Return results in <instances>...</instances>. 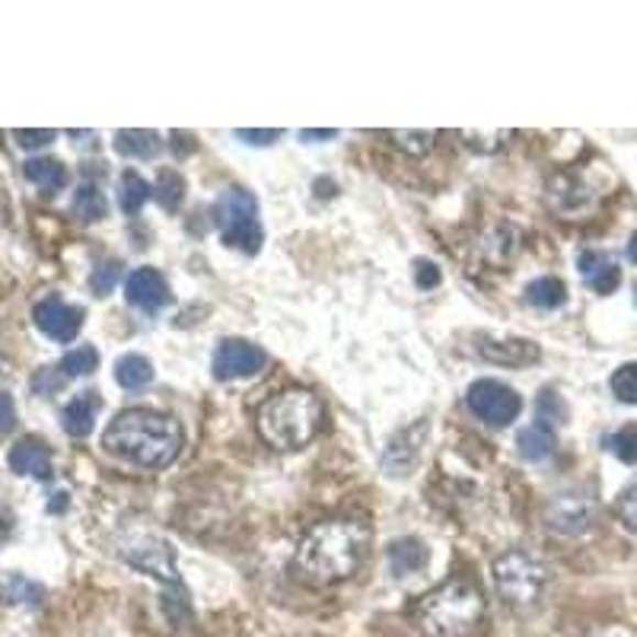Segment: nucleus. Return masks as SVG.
<instances>
[{
  "instance_id": "nucleus-1",
  "label": "nucleus",
  "mask_w": 637,
  "mask_h": 637,
  "mask_svg": "<svg viewBox=\"0 0 637 637\" xmlns=\"http://www.w3.org/2000/svg\"><path fill=\"white\" fill-rule=\"evenodd\" d=\"M370 539H373V532H370L364 519L319 523L297 548L294 568L312 583L348 580L351 574H358V568L364 564Z\"/></svg>"
},
{
  "instance_id": "nucleus-2",
  "label": "nucleus",
  "mask_w": 637,
  "mask_h": 637,
  "mask_svg": "<svg viewBox=\"0 0 637 637\" xmlns=\"http://www.w3.org/2000/svg\"><path fill=\"white\" fill-rule=\"evenodd\" d=\"M102 447L144 469H163L183 450V427L153 408H128L102 433Z\"/></svg>"
},
{
  "instance_id": "nucleus-3",
  "label": "nucleus",
  "mask_w": 637,
  "mask_h": 637,
  "mask_svg": "<svg viewBox=\"0 0 637 637\" xmlns=\"http://www.w3.org/2000/svg\"><path fill=\"white\" fill-rule=\"evenodd\" d=\"M485 618V596L482 590L455 576L443 586L430 590L415 612V625L425 637H472Z\"/></svg>"
},
{
  "instance_id": "nucleus-4",
  "label": "nucleus",
  "mask_w": 637,
  "mask_h": 637,
  "mask_svg": "<svg viewBox=\"0 0 637 637\" xmlns=\"http://www.w3.org/2000/svg\"><path fill=\"white\" fill-rule=\"evenodd\" d=\"M322 421L319 398L306 389H287L274 395L259 411V430L274 450H300L306 447Z\"/></svg>"
},
{
  "instance_id": "nucleus-5",
  "label": "nucleus",
  "mask_w": 637,
  "mask_h": 637,
  "mask_svg": "<svg viewBox=\"0 0 637 637\" xmlns=\"http://www.w3.org/2000/svg\"><path fill=\"white\" fill-rule=\"evenodd\" d=\"M213 227L220 230L223 243L233 249H243L245 255H255L262 249V223H259V205L243 188L223 191L211 208Z\"/></svg>"
},
{
  "instance_id": "nucleus-6",
  "label": "nucleus",
  "mask_w": 637,
  "mask_h": 637,
  "mask_svg": "<svg viewBox=\"0 0 637 637\" xmlns=\"http://www.w3.org/2000/svg\"><path fill=\"white\" fill-rule=\"evenodd\" d=\"M494 583L504 603L510 606H532L548 583V571L542 561H536L526 551H507L494 561Z\"/></svg>"
},
{
  "instance_id": "nucleus-7",
  "label": "nucleus",
  "mask_w": 637,
  "mask_h": 637,
  "mask_svg": "<svg viewBox=\"0 0 637 637\" xmlns=\"http://www.w3.org/2000/svg\"><path fill=\"white\" fill-rule=\"evenodd\" d=\"M472 415H479L485 425L507 427L516 421V415L523 411V398L507 386V383H497V380H479L472 383V389L465 395Z\"/></svg>"
},
{
  "instance_id": "nucleus-8",
  "label": "nucleus",
  "mask_w": 637,
  "mask_h": 637,
  "mask_svg": "<svg viewBox=\"0 0 637 637\" xmlns=\"http://www.w3.org/2000/svg\"><path fill=\"white\" fill-rule=\"evenodd\" d=\"M122 558L131 568L156 576V580H166L173 586L179 583L173 548L166 546V542H160V539H153V536H134V539L122 542Z\"/></svg>"
},
{
  "instance_id": "nucleus-9",
  "label": "nucleus",
  "mask_w": 637,
  "mask_h": 637,
  "mask_svg": "<svg viewBox=\"0 0 637 637\" xmlns=\"http://www.w3.org/2000/svg\"><path fill=\"white\" fill-rule=\"evenodd\" d=\"M268 364L265 351L249 344V341H237V338H227L220 341V348L213 351V376L217 380H243V376H255L262 366Z\"/></svg>"
},
{
  "instance_id": "nucleus-10",
  "label": "nucleus",
  "mask_w": 637,
  "mask_h": 637,
  "mask_svg": "<svg viewBox=\"0 0 637 637\" xmlns=\"http://www.w3.org/2000/svg\"><path fill=\"white\" fill-rule=\"evenodd\" d=\"M32 319H35L39 332L48 334L52 341H74L84 329V309L64 304L58 297H48V300L35 304Z\"/></svg>"
},
{
  "instance_id": "nucleus-11",
  "label": "nucleus",
  "mask_w": 637,
  "mask_h": 637,
  "mask_svg": "<svg viewBox=\"0 0 637 637\" xmlns=\"http://www.w3.org/2000/svg\"><path fill=\"white\" fill-rule=\"evenodd\" d=\"M596 519V504L586 494H558L548 504V526L564 536H580Z\"/></svg>"
},
{
  "instance_id": "nucleus-12",
  "label": "nucleus",
  "mask_w": 637,
  "mask_h": 637,
  "mask_svg": "<svg viewBox=\"0 0 637 637\" xmlns=\"http://www.w3.org/2000/svg\"><path fill=\"white\" fill-rule=\"evenodd\" d=\"M128 290V304L144 309V312H160L169 304V284L156 268H138L124 284Z\"/></svg>"
},
{
  "instance_id": "nucleus-13",
  "label": "nucleus",
  "mask_w": 637,
  "mask_h": 637,
  "mask_svg": "<svg viewBox=\"0 0 637 637\" xmlns=\"http://www.w3.org/2000/svg\"><path fill=\"white\" fill-rule=\"evenodd\" d=\"M576 268L583 274L586 287H593L603 297H608L612 290H618V284H622V268L608 259L606 252H593V249L580 252Z\"/></svg>"
},
{
  "instance_id": "nucleus-14",
  "label": "nucleus",
  "mask_w": 637,
  "mask_h": 637,
  "mask_svg": "<svg viewBox=\"0 0 637 637\" xmlns=\"http://www.w3.org/2000/svg\"><path fill=\"white\" fill-rule=\"evenodd\" d=\"M10 469L17 475H30L39 482H48L52 479V453L39 443V440H20L13 450H10Z\"/></svg>"
},
{
  "instance_id": "nucleus-15",
  "label": "nucleus",
  "mask_w": 637,
  "mask_h": 637,
  "mask_svg": "<svg viewBox=\"0 0 637 637\" xmlns=\"http://www.w3.org/2000/svg\"><path fill=\"white\" fill-rule=\"evenodd\" d=\"M479 354L491 361V364H504V366H526L539 361V348L532 341H487L479 348Z\"/></svg>"
},
{
  "instance_id": "nucleus-16",
  "label": "nucleus",
  "mask_w": 637,
  "mask_h": 637,
  "mask_svg": "<svg viewBox=\"0 0 637 637\" xmlns=\"http://www.w3.org/2000/svg\"><path fill=\"white\" fill-rule=\"evenodd\" d=\"M96 411H99V398L96 393H84L70 398L62 411V425L70 437H90L92 425H96Z\"/></svg>"
},
{
  "instance_id": "nucleus-17",
  "label": "nucleus",
  "mask_w": 637,
  "mask_h": 637,
  "mask_svg": "<svg viewBox=\"0 0 637 637\" xmlns=\"http://www.w3.org/2000/svg\"><path fill=\"white\" fill-rule=\"evenodd\" d=\"M516 450H519L523 459H529V462H542V459L554 453V430L542 425V421L523 427V430L516 433Z\"/></svg>"
},
{
  "instance_id": "nucleus-18",
  "label": "nucleus",
  "mask_w": 637,
  "mask_h": 637,
  "mask_svg": "<svg viewBox=\"0 0 637 637\" xmlns=\"http://www.w3.org/2000/svg\"><path fill=\"white\" fill-rule=\"evenodd\" d=\"M23 176L32 185H39L42 191H62L67 185V169H64L62 160H52V156H35L23 163Z\"/></svg>"
},
{
  "instance_id": "nucleus-19",
  "label": "nucleus",
  "mask_w": 637,
  "mask_h": 637,
  "mask_svg": "<svg viewBox=\"0 0 637 637\" xmlns=\"http://www.w3.org/2000/svg\"><path fill=\"white\" fill-rule=\"evenodd\" d=\"M386 558H389V571L395 576H408L427 564V548L418 539H398L389 546Z\"/></svg>"
},
{
  "instance_id": "nucleus-20",
  "label": "nucleus",
  "mask_w": 637,
  "mask_h": 637,
  "mask_svg": "<svg viewBox=\"0 0 637 637\" xmlns=\"http://www.w3.org/2000/svg\"><path fill=\"white\" fill-rule=\"evenodd\" d=\"M163 147V141H160V134L156 131H144V128H138V131H119L116 134V151L122 153V156H134V160H153L156 153Z\"/></svg>"
},
{
  "instance_id": "nucleus-21",
  "label": "nucleus",
  "mask_w": 637,
  "mask_h": 637,
  "mask_svg": "<svg viewBox=\"0 0 637 637\" xmlns=\"http://www.w3.org/2000/svg\"><path fill=\"white\" fill-rule=\"evenodd\" d=\"M116 380H119L122 389L138 393V389L151 386L153 364L144 354H124V358H119V364H116Z\"/></svg>"
},
{
  "instance_id": "nucleus-22",
  "label": "nucleus",
  "mask_w": 637,
  "mask_h": 637,
  "mask_svg": "<svg viewBox=\"0 0 637 637\" xmlns=\"http://www.w3.org/2000/svg\"><path fill=\"white\" fill-rule=\"evenodd\" d=\"M564 300H568V287L558 277H536L526 287V304L536 309H558L564 306Z\"/></svg>"
},
{
  "instance_id": "nucleus-23",
  "label": "nucleus",
  "mask_w": 637,
  "mask_h": 637,
  "mask_svg": "<svg viewBox=\"0 0 637 637\" xmlns=\"http://www.w3.org/2000/svg\"><path fill=\"white\" fill-rule=\"evenodd\" d=\"M0 600L10 603V606H39L42 603V586L26 580V576L10 574L7 580H0Z\"/></svg>"
},
{
  "instance_id": "nucleus-24",
  "label": "nucleus",
  "mask_w": 637,
  "mask_h": 637,
  "mask_svg": "<svg viewBox=\"0 0 637 637\" xmlns=\"http://www.w3.org/2000/svg\"><path fill=\"white\" fill-rule=\"evenodd\" d=\"M151 198V185L144 183L134 169H124L122 183H119V205L124 213H138Z\"/></svg>"
},
{
  "instance_id": "nucleus-25",
  "label": "nucleus",
  "mask_w": 637,
  "mask_h": 637,
  "mask_svg": "<svg viewBox=\"0 0 637 637\" xmlns=\"http://www.w3.org/2000/svg\"><path fill=\"white\" fill-rule=\"evenodd\" d=\"M74 213H77L80 220H87V223L102 220V217H106V195L90 183L80 185L77 195H74Z\"/></svg>"
},
{
  "instance_id": "nucleus-26",
  "label": "nucleus",
  "mask_w": 637,
  "mask_h": 637,
  "mask_svg": "<svg viewBox=\"0 0 637 637\" xmlns=\"http://www.w3.org/2000/svg\"><path fill=\"white\" fill-rule=\"evenodd\" d=\"M183 195H185L183 176H179L176 169H160V176H156V201H160V208L179 211Z\"/></svg>"
},
{
  "instance_id": "nucleus-27",
  "label": "nucleus",
  "mask_w": 637,
  "mask_h": 637,
  "mask_svg": "<svg viewBox=\"0 0 637 637\" xmlns=\"http://www.w3.org/2000/svg\"><path fill=\"white\" fill-rule=\"evenodd\" d=\"M96 366H99V354L90 344H84L77 351H67L62 358L64 376H90V373H96Z\"/></svg>"
},
{
  "instance_id": "nucleus-28",
  "label": "nucleus",
  "mask_w": 637,
  "mask_h": 637,
  "mask_svg": "<svg viewBox=\"0 0 637 637\" xmlns=\"http://www.w3.org/2000/svg\"><path fill=\"white\" fill-rule=\"evenodd\" d=\"M612 393L618 402L637 405V364H622L612 373Z\"/></svg>"
},
{
  "instance_id": "nucleus-29",
  "label": "nucleus",
  "mask_w": 637,
  "mask_h": 637,
  "mask_svg": "<svg viewBox=\"0 0 637 637\" xmlns=\"http://www.w3.org/2000/svg\"><path fill=\"white\" fill-rule=\"evenodd\" d=\"M608 447H612V453L618 455L622 462H628V465H637V425L622 427L618 433H612Z\"/></svg>"
},
{
  "instance_id": "nucleus-30",
  "label": "nucleus",
  "mask_w": 637,
  "mask_h": 637,
  "mask_svg": "<svg viewBox=\"0 0 637 637\" xmlns=\"http://www.w3.org/2000/svg\"><path fill=\"white\" fill-rule=\"evenodd\" d=\"M389 138H393L402 151L421 156V153H427L433 147V138H437V134H433V131H393Z\"/></svg>"
},
{
  "instance_id": "nucleus-31",
  "label": "nucleus",
  "mask_w": 637,
  "mask_h": 637,
  "mask_svg": "<svg viewBox=\"0 0 637 637\" xmlns=\"http://www.w3.org/2000/svg\"><path fill=\"white\" fill-rule=\"evenodd\" d=\"M119 277H122V265H119V262H102V265L90 274V290L96 297H106V294L119 284Z\"/></svg>"
},
{
  "instance_id": "nucleus-32",
  "label": "nucleus",
  "mask_w": 637,
  "mask_h": 637,
  "mask_svg": "<svg viewBox=\"0 0 637 637\" xmlns=\"http://www.w3.org/2000/svg\"><path fill=\"white\" fill-rule=\"evenodd\" d=\"M618 516H622V523H625L628 529L637 532V485L622 491V497H618Z\"/></svg>"
},
{
  "instance_id": "nucleus-33",
  "label": "nucleus",
  "mask_w": 637,
  "mask_h": 637,
  "mask_svg": "<svg viewBox=\"0 0 637 637\" xmlns=\"http://www.w3.org/2000/svg\"><path fill=\"white\" fill-rule=\"evenodd\" d=\"M415 284H418L421 290L437 287V284H440V268H437L433 262H427V259H418V262H415Z\"/></svg>"
},
{
  "instance_id": "nucleus-34",
  "label": "nucleus",
  "mask_w": 637,
  "mask_h": 637,
  "mask_svg": "<svg viewBox=\"0 0 637 637\" xmlns=\"http://www.w3.org/2000/svg\"><path fill=\"white\" fill-rule=\"evenodd\" d=\"M13 138L20 147H45L55 141V131H48V128L45 131H13Z\"/></svg>"
},
{
  "instance_id": "nucleus-35",
  "label": "nucleus",
  "mask_w": 637,
  "mask_h": 637,
  "mask_svg": "<svg viewBox=\"0 0 637 637\" xmlns=\"http://www.w3.org/2000/svg\"><path fill=\"white\" fill-rule=\"evenodd\" d=\"M13 427H17V405H13V395L0 393V437H7Z\"/></svg>"
},
{
  "instance_id": "nucleus-36",
  "label": "nucleus",
  "mask_w": 637,
  "mask_h": 637,
  "mask_svg": "<svg viewBox=\"0 0 637 637\" xmlns=\"http://www.w3.org/2000/svg\"><path fill=\"white\" fill-rule=\"evenodd\" d=\"M237 138H243L249 144H274L277 138H281V131L272 128V131H252V128H240L237 131Z\"/></svg>"
},
{
  "instance_id": "nucleus-37",
  "label": "nucleus",
  "mask_w": 637,
  "mask_h": 637,
  "mask_svg": "<svg viewBox=\"0 0 637 637\" xmlns=\"http://www.w3.org/2000/svg\"><path fill=\"white\" fill-rule=\"evenodd\" d=\"M334 134H338L334 128H329V131H300L304 141H322V138H334Z\"/></svg>"
},
{
  "instance_id": "nucleus-38",
  "label": "nucleus",
  "mask_w": 637,
  "mask_h": 637,
  "mask_svg": "<svg viewBox=\"0 0 637 637\" xmlns=\"http://www.w3.org/2000/svg\"><path fill=\"white\" fill-rule=\"evenodd\" d=\"M7 532H10V514H7V510L0 507V539H3Z\"/></svg>"
},
{
  "instance_id": "nucleus-39",
  "label": "nucleus",
  "mask_w": 637,
  "mask_h": 637,
  "mask_svg": "<svg viewBox=\"0 0 637 637\" xmlns=\"http://www.w3.org/2000/svg\"><path fill=\"white\" fill-rule=\"evenodd\" d=\"M628 259H631V262H637V233L631 237V243H628Z\"/></svg>"
},
{
  "instance_id": "nucleus-40",
  "label": "nucleus",
  "mask_w": 637,
  "mask_h": 637,
  "mask_svg": "<svg viewBox=\"0 0 637 637\" xmlns=\"http://www.w3.org/2000/svg\"><path fill=\"white\" fill-rule=\"evenodd\" d=\"M635 304H637V290H635Z\"/></svg>"
}]
</instances>
